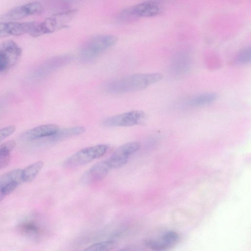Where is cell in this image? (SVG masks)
I'll return each mask as SVG.
<instances>
[{
	"label": "cell",
	"instance_id": "obj_23",
	"mask_svg": "<svg viewBox=\"0 0 251 251\" xmlns=\"http://www.w3.org/2000/svg\"><path fill=\"white\" fill-rule=\"evenodd\" d=\"M24 232L28 234H36L38 231V227L36 224L32 223H25L22 226Z\"/></svg>",
	"mask_w": 251,
	"mask_h": 251
},
{
	"label": "cell",
	"instance_id": "obj_25",
	"mask_svg": "<svg viewBox=\"0 0 251 251\" xmlns=\"http://www.w3.org/2000/svg\"><path fill=\"white\" fill-rule=\"evenodd\" d=\"M116 251H144L142 247L136 245H131L121 248Z\"/></svg>",
	"mask_w": 251,
	"mask_h": 251
},
{
	"label": "cell",
	"instance_id": "obj_10",
	"mask_svg": "<svg viewBox=\"0 0 251 251\" xmlns=\"http://www.w3.org/2000/svg\"><path fill=\"white\" fill-rule=\"evenodd\" d=\"M43 12V7L40 2L32 1L16 6L1 16L4 21H12L20 20L29 16L40 15Z\"/></svg>",
	"mask_w": 251,
	"mask_h": 251
},
{
	"label": "cell",
	"instance_id": "obj_5",
	"mask_svg": "<svg viewBox=\"0 0 251 251\" xmlns=\"http://www.w3.org/2000/svg\"><path fill=\"white\" fill-rule=\"evenodd\" d=\"M162 9V5L159 1H144L123 10L119 15V20L127 21L139 18L151 17L159 14Z\"/></svg>",
	"mask_w": 251,
	"mask_h": 251
},
{
	"label": "cell",
	"instance_id": "obj_3",
	"mask_svg": "<svg viewBox=\"0 0 251 251\" xmlns=\"http://www.w3.org/2000/svg\"><path fill=\"white\" fill-rule=\"evenodd\" d=\"M75 12L74 10H67L52 15L42 22H35L29 35L37 37L52 33L63 27L75 15Z\"/></svg>",
	"mask_w": 251,
	"mask_h": 251
},
{
	"label": "cell",
	"instance_id": "obj_24",
	"mask_svg": "<svg viewBox=\"0 0 251 251\" xmlns=\"http://www.w3.org/2000/svg\"><path fill=\"white\" fill-rule=\"evenodd\" d=\"M18 185V184L15 183H10L0 187V189L2 190L5 196H6L13 192L16 188Z\"/></svg>",
	"mask_w": 251,
	"mask_h": 251
},
{
	"label": "cell",
	"instance_id": "obj_7",
	"mask_svg": "<svg viewBox=\"0 0 251 251\" xmlns=\"http://www.w3.org/2000/svg\"><path fill=\"white\" fill-rule=\"evenodd\" d=\"M72 56L64 54L54 56L42 63L33 72L32 76L35 79L44 78L69 64Z\"/></svg>",
	"mask_w": 251,
	"mask_h": 251
},
{
	"label": "cell",
	"instance_id": "obj_21",
	"mask_svg": "<svg viewBox=\"0 0 251 251\" xmlns=\"http://www.w3.org/2000/svg\"><path fill=\"white\" fill-rule=\"evenodd\" d=\"M16 143L13 140L7 141L0 145V156L10 154L14 149Z\"/></svg>",
	"mask_w": 251,
	"mask_h": 251
},
{
	"label": "cell",
	"instance_id": "obj_13",
	"mask_svg": "<svg viewBox=\"0 0 251 251\" xmlns=\"http://www.w3.org/2000/svg\"><path fill=\"white\" fill-rule=\"evenodd\" d=\"M85 130L84 127L80 126L63 128L53 135L34 140L35 145L37 146L53 145L68 138L82 134Z\"/></svg>",
	"mask_w": 251,
	"mask_h": 251
},
{
	"label": "cell",
	"instance_id": "obj_26",
	"mask_svg": "<svg viewBox=\"0 0 251 251\" xmlns=\"http://www.w3.org/2000/svg\"><path fill=\"white\" fill-rule=\"evenodd\" d=\"M10 160V154L0 156V169L6 166Z\"/></svg>",
	"mask_w": 251,
	"mask_h": 251
},
{
	"label": "cell",
	"instance_id": "obj_18",
	"mask_svg": "<svg viewBox=\"0 0 251 251\" xmlns=\"http://www.w3.org/2000/svg\"><path fill=\"white\" fill-rule=\"evenodd\" d=\"M44 166V162L39 161L35 162L23 170V181L29 182L32 180L40 172Z\"/></svg>",
	"mask_w": 251,
	"mask_h": 251
},
{
	"label": "cell",
	"instance_id": "obj_17",
	"mask_svg": "<svg viewBox=\"0 0 251 251\" xmlns=\"http://www.w3.org/2000/svg\"><path fill=\"white\" fill-rule=\"evenodd\" d=\"M23 170L18 169L7 172L0 176V187L15 183L18 185L23 181Z\"/></svg>",
	"mask_w": 251,
	"mask_h": 251
},
{
	"label": "cell",
	"instance_id": "obj_20",
	"mask_svg": "<svg viewBox=\"0 0 251 251\" xmlns=\"http://www.w3.org/2000/svg\"><path fill=\"white\" fill-rule=\"evenodd\" d=\"M251 46H247L238 53L235 59V63L239 65L247 64L251 61Z\"/></svg>",
	"mask_w": 251,
	"mask_h": 251
},
{
	"label": "cell",
	"instance_id": "obj_4",
	"mask_svg": "<svg viewBox=\"0 0 251 251\" xmlns=\"http://www.w3.org/2000/svg\"><path fill=\"white\" fill-rule=\"evenodd\" d=\"M108 148L109 146L106 144H99L83 148L67 158L63 163V166L71 168L86 164L102 156Z\"/></svg>",
	"mask_w": 251,
	"mask_h": 251
},
{
	"label": "cell",
	"instance_id": "obj_2",
	"mask_svg": "<svg viewBox=\"0 0 251 251\" xmlns=\"http://www.w3.org/2000/svg\"><path fill=\"white\" fill-rule=\"evenodd\" d=\"M117 41V37L110 34L92 36L81 46L79 51L80 57L84 61H91L114 46Z\"/></svg>",
	"mask_w": 251,
	"mask_h": 251
},
{
	"label": "cell",
	"instance_id": "obj_9",
	"mask_svg": "<svg viewBox=\"0 0 251 251\" xmlns=\"http://www.w3.org/2000/svg\"><path fill=\"white\" fill-rule=\"evenodd\" d=\"M179 240V235L176 232L167 230L156 237L145 240L144 244L153 251H168L176 247Z\"/></svg>",
	"mask_w": 251,
	"mask_h": 251
},
{
	"label": "cell",
	"instance_id": "obj_12",
	"mask_svg": "<svg viewBox=\"0 0 251 251\" xmlns=\"http://www.w3.org/2000/svg\"><path fill=\"white\" fill-rule=\"evenodd\" d=\"M35 21L16 22L4 21L0 22V38L9 36H18L29 34L32 30Z\"/></svg>",
	"mask_w": 251,
	"mask_h": 251
},
{
	"label": "cell",
	"instance_id": "obj_27",
	"mask_svg": "<svg viewBox=\"0 0 251 251\" xmlns=\"http://www.w3.org/2000/svg\"><path fill=\"white\" fill-rule=\"evenodd\" d=\"M5 195L3 193L2 190L0 189V202L4 199L5 197Z\"/></svg>",
	"mask_w": 251,
	"mask_h": 251
},
{
	"label": "cell",
	"instance_id": "obj_16",
	"mask_svg": "<svg viewBox=\"0 0 251 251\" xmlns=\"http://www.w3.org/2000/svg\"><path fill=\"white\" fill-rule=\"evenodd\" d=\"M217 97L216 93H205L192 97L187 102V104L191 106L207 105L215 101Z\"/></svg>",
	"mask_w": 251,
	"mask_h": 251
},
{
	"label": "cell",
	"instance_id": "obj_14",
	"mask_svg": "<svg viewBox=\"0 0 251 251\" xmlns=\"http://www.w3.org/2000/svg\"><path fill=\"white\" fill-rule=\"evenodd\" d=\"M111 169L107 159L98 162L84 173L80 181L84 184L95 183L104 178Z\"/></svg>",
	"mask_w": 251,
	"mask_h": 251
},
{
	"label": "cell",
	"instance_id": "obj_19",
	"mask_svg": "<svg viewBox=\"0 0 251 251\" xmlns=\"http://www.w3.org/2000/svg\"><path fill=\"white\" fill-rule=\"evenodd\" d=\"M116 245V241L108 240L94 243L87 248L84 251H109Z\"/></svg>",
	"mask_w": 251,
	"mask_h": 251
},
{
	"label": "cell",
	"instance_id": "obj_11",
	"mask_svg": "<svg viewBox=\"0 0 251 251\" xmlns=\"http://www.w3.org/2000/svg\"><path fill=\"white\" fill-rule=\"evenodd\" d=\"M141 144L138 142L125 143L119 147L107 159L111 169L122 167L127 163L129 157L140 149Z\"/></svg>",
	"mask_w": 251,
	"mask_h": 251
},
{
	"label": "cell",
	"instance_id": "obj_8",
	"mask_svg": "<svg viewBox=\"0 0 251 251\" xmlns=\"http://www.w3.org/2000/svg\"><path fill=\"white\" fill-rule=\"evenodd\" d=\"M145 117L144 112L133 110L107 118L101 125L105 127L131 126L139 124Z\"/></svg>",
	"mask_w": 251,
	"mask_h": 251
},
{
	"label": "cell",
	"instance_id": "obj_15",
	"mask_svg": "<svg viewBox=\"0 0 251 251\" xmlns=\"http://www.w3.org/2000/svg\"><path fill=\"white\" fill-rule=\"evenodd\" d=\"M59 129V127L54 124L41 125L26 131L22 137L25 140L33 141L53 135Z\"/></svg>",
	"mask_w": 251,
	"mask_h": 251
},
{
	"label": "cell",
	"instance_id": "obj_1",
	"mask_svg": "<svg viewBox=\"0 0 251 251\" xmlns=\"http://www.w3.org/2000/svg\"><path fill=\"white\" fill-rule=\"evenodd\" d=\"M162 78V74L159 73L137 74L111 79L103 88L110 94H124L144 89Z\"/></svg>",
	"mask_w": 251,
	"mask_h": 251
},
{
	"label": "cell",
	"instance_id": "obj_6",
	"mask_svg": "<svg viewBox=\"0 0 251 251\" xmlns=\"http://www.w3.org/2000/svg\"><path fill=\"white\" fill-rule=\"evenodd\" d=\"M21 48L14 41L7 40L0 44V73L11 69L19 62Z\"/></svg>",
	"mask_w": 251,
	"mask_h": 251
},
{
	"label": "cell",
	"instance_id": "obj_22",
	"mask_svg": "<svg viewBox=\"0 0 251 251\" xmlns=\"http://www.w3.org/2000/svg\"><path fill=\"white\" fill-rule=\"evenodd\" d=\"M14 126H9L0 128V142L12 134L15 130Z\"/></svg>",
	"mask_w": 251,
	"mask_h": 251
}]
</instances>
